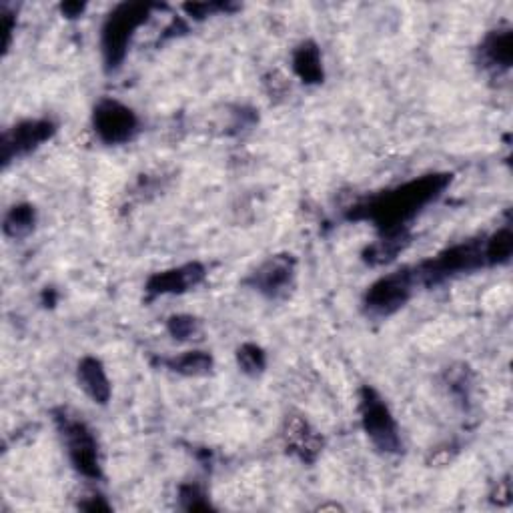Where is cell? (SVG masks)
Returning a JSON list of instances; mask_svg holds the SVG:
<instances>
[{
  "label": "cell",
  "mask_w": 513,
  "mask_h": 513,
  "mask_svg": "<svg viewBox=\"0 0 513 513\" xmlns=\"http://www.w3.org/2000/svg\"><path fill=\"white\" fill-rule=\"evenodd\" d=\"M451 173H429L375 193L345 211L347 221L371 223L377 233L409 229V223L451 185Z\"/></svg>",
  "instance_id": "obj_1"
},
{
  "label": "cell",
  "mask_w": 513,
  "mask_h": 513,
  "mask_svg": "<svg viewBox=\"0 0 513 513\" xmlns=\"http://www.w3.org/2000/svg\"><path fill=\"white\" fill-rule=\"evenodd\" d=\"M159 5L153 3H121L105 19L101 27V55L107 75L123 69L137 31L153 17Z\"/></svg>",
  "instance_id": "obj_2"
},
{
  "label": "cell",
  "mask_w": 513,
  "mask_h": 513,
  "mask_svg": "<svg viewBox=\"0 0 513 513\" xmlns=\"http://www.w3.org/2000/svg\"><path fill=\"white\" fill-rule=\"evenodd\" d=\"M487 267L485 259V235L459 241L431 259L413 265L417 287H439L459 275H467Z\"/></svg>",
  "instance_id": "obj_3"
},
{
  "label": "cell",
  "mask_w": 513,
  "mask_h": 513,
  "mask_svg": "<svg viewBox=\"0 0 513 513\" xmlns=\"http://www.w3.org/2000/svg\"><path fill=\"white\" fill-rule=\"evenodd\" d=\"M53 419L75 471L91 481H101L105 473L95 431L79 415H73L65 407L55 409Z\"/></svg>",
  "instance_id": "obj_4"
},
{
  "label": "cell",
  "mask_w": 513,
  "mask_h": 513,
  "mask_svg": "<svg viewBox=\"0 0 513 513\" xmlns=\"http://www.w3.org/2000/svg\"><path fill=\"white\" fill-rule=\"evenodd\" d=\"M359 419L361 427L371 441V445L383 455H397L403 449V439L399 433V425L395 415L391 413L387 401L381 393L371 387L363 385L359 389Z\"/></svg>",
  "instance_id": "obj_5"
},
{
  "label": "cell",
  "mask_w": 513,
  "mask_h": 513,
  "mask_svg": "<svg viewBox=\"0 0 513 513\" xmlns=\"http://www.w3.org/2000/svg\"><path fill=\"white\" fill-rule=\"evenodd\" d=\"M417 289L413 267H401L373 281L363 293L361 307L371 319H387L401 311Z\"/></svg>",
  "instance_id": "obj_6"
},
{
  "label": "cell",
  "mask_w": 513,
  "mask_h": 513,
  "mask_svg": "<svg viewBox=\"0 0 513 513\" xmlns=\"http://www.w3.org/2000/svg\"><path fill=\"white\" fill-rule=\"evenodd\" d=\"M93 131L107 147H121L133 143L141 133L139 115L117 99H101L93 109Z\"/></svg>",
  "instance_id": "obj_7"
},
{
  "label": "cell",
  "mask_w": 513,
  "mask_h": 513,
  "mask_svg": "<svg viewBox=\"0 0 513 513\" xmlns=\"http://www.w3.org/2000/svg\"><path fill=\"white\" fill-rule=\"evenodd\" d=\"M295 275L297 259L291 253H279L269 257L253 273H249L245 285L265 299L279 301L291 293L295 285Z\"/></svg>",
  "instance_id": "obj_8"
},
{
  "label": "cell",
  "mask_w": 513,
  "mask_h": 513,
  "mask_svg": "<svg viewBox=\"0 0 513 513\" xmlns=\"http://www.w3.org/2000/svg\"><path fill=\"white\" fill-rule=\"evenodd\" d=\"M59 131V125L53 119H27L17 123L3 135L0 143V157H3V167H9L15 159L29 157L45 143H49Z\"/></svg>",
  "instance_id": "obj_9"
},
{
  "label": "cell",
  "mask_w": 513,
  "mask_h": 513,
  "mask_svg": "<svg viewBox=\"0 0 513 513\" xmlns=\"http://www.w3.org/2000/svg\"><path fill=\"white\" fill-rule=\"evenodd\" d=\"M205 279H207V269L195 261V263L153 273L145 283V293L149 301L165 295H183L199 287Z\"/></svg>",
  "instance_id": "obj_10"
},
{
  "label": "cell",
  "mask_w": 513,
  "mask_h": 513,
  "mask_svg": "<svg viewBox=\"0 0 513 513\" xmlns=\"http://www.w3.org/2000/svg\"><path fill=\"white\" fill-rule=\"evenodd\" d=\"M283 443L289 455L307 465L319 459L325 445L323 435L299 413L287 415L283 425Z\"/></svg>",
  "instance_id": "obj_11"
},
{
  "label": "cell",
  "mask_w": 513,
  "mask_h": 513,
  "mask_svg": "<svg viewBox=\"0 0 513 513\" xmlns=\"http://www.w3.org/2000/svg\"><path fill=\"white\" fill-rule=\"evenodd\" d=\"M475 63L491 75L509 73L513 65V29L501 25L489 31L475 49Z\"/></svg>",
  "instance_id": "obj_12"
},
{
  "label": "cell",
  "mask_w": 513,
  "mask_h": 513,
  "mask_svg": "<svg viewBox=\"0 0 513 513\" xmlns=\"http://www.w3.org/2000/svg\"><path fill=\"white\" fill-rule=\"evenodd\" d=\"M77 381L79 387L87 393V397L97 405H107L113 395L111 379L101 359L97 357H83L77 365Z\"/></svg>",
  "instance_id": "obj_13"
},
{
  "label": "cell",
  "mask_w": 513,
  "mask_h": 513,
  "mask_svg": "<svg viewBox=\"0 0 513 513\" xmlns=\"http://www.w3.org/2000/svg\"><path fill=\"white\" fill-rule=\"evenodd\" d=\"M409 243H411V231L409 229L385 231V233H379L377 239L363 249L361 259L369 267L389 265L397 259L399 253H403L409 247Z\"/></svg>",
  "instance_id": "obj_14"
},
{
  "label": "cell",
  "mask_w": 513,
  "mask_h": 513,
  "mask_svg": "<svg viewBox=\"0 0 513 513\" xmlns=\"http://www.w3.org/2000/svg\"><path fill=\"white\" fill-rule=\"evenodd\" d=\"M291 67L295 77L309 87L321 85L325 81V69H323V59L317 43L313 41H303L301 45L295 47L293 57H291Z\"/></svg>",
  "instance_id": "obj_15"
},
{
  "label": "cell",
  "mask_w": 513,
  "mask_h": 513,
  "mask_svg": "<svg viewBox=\"0 0 513 513\" xmlns=\"http://www.w3.org/2000/svg\"><path fill=\"white\" fill-rule=\"evenodd\" d=\"M159 365H163L169 371L179 373L183 377H205L213 371L215 359L209 351L193 349V351H185V353H179L173 357H163V359H159Z\"/></svg>",
  "instance_id": "obj_16"
},
{
  "label": "cell",
  "mask_w": 513,
  "mask_h": 513,
  "mask_svg": "<svg viewBox=\"0 0 513 513\" xmlns=\"http://www.w3.org/2000/svg\"><path fill=\"white\" fill-rule=\"evenodd\" d=\"M37 227V209L29 203H19L9 209L3 221V231L9 239L23 241L27 239Z\"/></svg>",
  "instance_id": "obj_17"
},
{
  "label": "cell",
  "mask_w": 513,
  "mask_h": 513,
  "mask_svg": "<svg viewBox=\"0 0 513 513\" xmlns=\"http://www.w3.org/2000/svg\"><path fill=\"white\" fill-rule=\"evenodd\" d=\"M513 255V231L511 223H505L491 235H485V259L487 267H501L511 261Z\"/></svg>",
  "instance_id": "obj_18"
},
{
  "label": "cell",
  "mask_w": 513,
  "mask_h": 513,
  "mask_svg": "<svg viewBox=\"0 0 513 513\" xmlns=\"http://www.w3.org/2000/svg\"><path fill=\"white\" fill-rule=\"evenodd\" d=\"M167 331L179 343L197 341L203 335V323L193 315H185V313L171 315L167 319Z\"/></svg>",
  "instance_id": "obj_19"
},
{
  "label": "cell",
  "mask_w": 513,
  "mask_h": 513,
  "mask_svg": "<svg viewBox=\"0 0 513 513\" xmlns=\"http://www.w3.org/2000/svg\"><path fill=\"white\" fill-rule=\"evenodd\" d=\"M235 357H237L239 369L249 377H257L267 369V353L263 347L255 343H243L237 349Z\"/></svg>",
  "instance_id": "obj_20"
},
{
  "label": "cell",
  "mask_w": 513,
  "mask_h": 513,
  "mask_svg": "<svg viewBox=\"0 0 513 513\" xmlns=\"http://www.w3.org/2000/svg\"><path fill=\"white\" fill-rule=\"evenodd\" d=\"M179 501L185 511H211L213 503L199 483H183L179 487Z\"/></svg>",
  "instance_id": "obj_21"
},
{
  "label": "cell",
  "mask_w": 513,
  "mask_h": 513,
  "mask_svg": "<svg viewBox=\"0 0 513 513\" xmlns=\"http://www.w3.org/2000/svg\"><path fill=\"white\" fill-rule=\"evenodd\" d=\"M183 11L193 19V21H205L213 15L219 13H233L237 11V5H229V3H193V5H185Z\"/></svg>",
  "instance_id": "obj_22"
},
{
  "label": "cell",
  "mask_w": 513,
  "mask_h": 513,
  "mask_svg": "<svg viewBox=\"0 0 513 513\" xmlns=\"http://www.w3.org/2000/svg\"><path fill=\"white\" fill-rule=\"evenodd\" d=\"M447 385H449V391L453 393V397L461 403L469 401V395H471V379H469V373L465 371V367L457 369V371H451L447 375Z\"/></svg>",
  "instance_id": "obj_23"
},
{
  "label": "cell",
  "mask_w": 513,
  "mask_h": 513,
  "mask_svg": "<svg viewBox=\"0 0 513 513\" xmlns=\"http://www.w3.org/2000/svg\"><path fill=\"white\" fill-rule=\"evenodd\" d=\"M79 507L85 511H111V505L101 493H91L85 501L79 503Z\"/></svg>",
  "instance_id": "obj_24"
},
{
  "label": "cell",
  "mask_w": 513,
  "mask_h": 513,
  "mask_svg": "<svg viewBox=\"0 0 513 513\" xmlns=\"http://www.w3.org/2000/svg\"><path fill=\"white\" fill-rule=\"evenodd\" d=\"M0 17H3V31H5V51H9L11 47V41H13V31H15V15L9 13L7 7H3V13H0Z\"/></svg>",
  "instance_id": "obj_25"
},
{
  "label": "cell",
  "mask_w": 513,
  "mask_h": 513,
  "mask_svg": "<svg viewBox=\"0 0 513 513\" xmlns=\"http://www.w3.org/2000/svg\"><path fill=\"white\" fill-rule=\"evenodd\" d=\"M85 11H87V5H85V3H65V5H61L63 17H65V19H71V21L81 19V17L85 15Z\"/></svg>",
  "instance_id": "obj_26"
}]
</instances>
